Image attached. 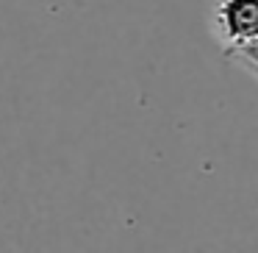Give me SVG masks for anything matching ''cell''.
Returning a JSON list of instances; mask_svg holds the SVG:
<instances>
[{
    "instance_id": "1",
    "label": "cell",
    "mask_w": 258,
    "mask_h": 253,
    "mask_svg": "<svg viewBox=\"0 0 258 253\" xmlns=\"http://www.w3.org/2000/svg\"><path fill=\"white\" fill-rule=\"evenodd\" d=\"M211 28L222 50L258 39V0H214Z\"/></svg>"
},
{
    "instance_id": "2",
    "label": "cell",
    "mask_w": 258,
    "mask_h": 253,
    "mask_svg": "<svg viewBox=\"0 0 258 253\" xmlns=\"http://www.w3.org/2000/svg\"><path fill=\"white\" fill-rule=\"evenodd\" d=\"M222 56L258 78V39L247 42V45H239V47H228V50H222Z\"/></svg>"
}]
</instances>
